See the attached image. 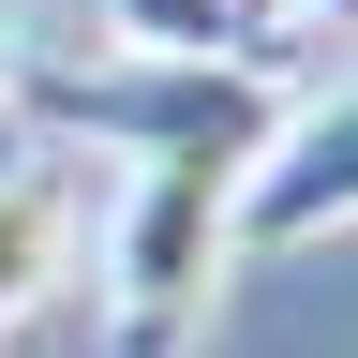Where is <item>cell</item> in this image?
<instances>
[{"instance_id": "1", "label": "cell", "mask_w": 358, "mask_h": 358, "mask_svg": "<svg viewBox=\"0 0 358 358\" xmlns=\"http://www.w3.org/2000/svg\"><path fill=\"white\" fill-rule=\"evenodd\" d=\"M239 179H254L239 134L150 150V164L120 179L105 268H90V299H105V358H194V343H209V299H224V268H239Z\"/></svg>"}, {"instance_id": "2", "label": "cell", "mask_w": 358, "mask_h": 358, "mask_svg": "<svg viewBox=\"0 0 358 358\" xmlns=\"http://www.w3.org/2000/svg\"><path fill=\"white\" fill-rule=\"evenodd\" d=\"M15 105L45 134H90V150L150 164V150H194V134L268 150L299 90L268 75V60H134V45H120V60H15Z\"/></svg>"}, {"instance_id": "3", "label": "cell", "mask_w": 358, "mask_h": 358, "mask_svg": "<svg viewBox=\"0 0 358 358\" xmlns=\"http://www.w3.org/2000/svg\"><path fill=\"white\" fill-rule=\"evenodd\" d=\"M329 224H358V75L313 90V105H284V134L239 179V254H299Z\"/></svg>"}, {"instance_id": "4", "label": "cell", "mask_w": 358, "mask_h": 358, "mask_svg": "<svg viewBox=\"0 0 358 358\" xmlns=\"http://www.w3.org/2000/svg\"><path fill=\"white\" fill-rule=\"evenodd\" d=\"M75 284V179L60 164H0V343Z\"/></svg>"}, {"instance_id": "5", "label": "cell", "mask_w": 358, "mask_h": 358, "mask_svg": "<svg viewBox=\"0 0 358 358\" xmlns=\"http://www.w3.org/2000/svg\"><path fill=\"white\" fill-rule=\"evenodd\" d=\"M105 30L134 45V60H254L239 0H105Z\"/></svg>"}, {"instance_id": "6", "label": "cell", "mask_w": 358, "mask_h": 358, "mask_svg": "<svg viewBox=\"0 0 358 358\" xmlns=\"http://www.w3.org/2000/svg\"><path fill=\"white\" fill-rule=\"evenodd\" d=\"M15 60H30V45H15V15H0V105H15Z\"/></svg>"}, {"instance_id": "7", "label": "cell", "mask_w": 358, "mask_h": 358, "mask_svg": "<svg viewBox=\"0 0 358 358\" xmlns=\"http://www.w3.org/2000/svg\"><path fill=\"white\" fill-rule=\"evenodd\" d=\"M299 15H329V30H358V0H299Z\"/></svg>"}]
</instances>
